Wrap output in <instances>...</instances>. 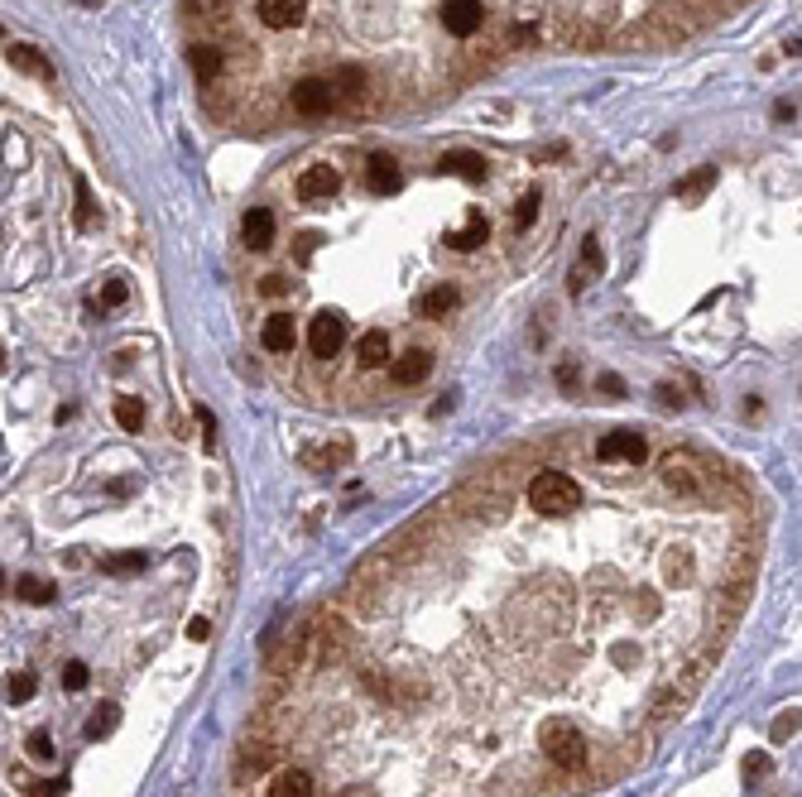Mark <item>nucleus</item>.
<instances>
[{"instance_id": "nucleus-5", "label": "nucleus", "mask_w": 802, "mask_h": 797, "mask_svg": "<svg viewBox=\"0 0 802 797\" xmlns=\"http://www.w3.org/2000/svg\"><path fill=\"white\" fill-rule=\"evenodd\" d=\"M288 106H293V116H303V120H322L336 106V97H332L327 78H298L288 87Z\"/></svg>"}, {"instance_id": "nucleus-34", "label": "nucleus", "mask_w": 802, "mask_h": 797, "mask_svg": "<svg viewBox=\"0 0 802 797\" xmlns=\"http://www.w3.org/2000/svg\"><path fill=\"white\" fill-rule=\"evenodd\" d=\"M596 389H600V394H610V398H620V394H625V380H620V375H600V380H596Z\"/></svg>"}, {"instance_id": "nucleus-36", "label": "nucleus", "mask_w": 802, "mask_h": 797, "mask_svg": "<svg viewBox=\"0 0 802 797\" xmlns=\"http://www.w3.org/2000/svg\"><path fill=\"white\" fill-rule=\"evenodd\" d=\"M712 178H716V168H702V173L692 178V183H683V192H702V188H706V183H712Z\"/></svg>"}, {"instance_id": "nucleus-22", "label": "nucleus", "mask_w": 802, "mask_h": 797, "mask_svg": "<svg viewBox=\"0 0 802 797\" xmlns=\"http://www.w3.org/2000/svg\"><path fill=\"white\" fill-rule=\"evenodd\" d=\"M116 720H120V711L111 707V701H106V707H97V711L87 716L82 735H87V740H101V735H111V730H116Z\"/></svg>"}, {"instance_id": "nucleus-38", "label": "nucleus", "mask_w": 802, "mask_h": 797, "mask_svg": "<svg viewBox=\"0 0 802 797\" xmlns=\"http://www.w3.org/2000/svg\"><path fill=\"white\" fill-rule=\"evenodd\" d=\"M558 385H577V365H558Z\"/></svg>"}, {"instance_id": "nucleus-1", "label": "nucleus", "mask_w": 802, "mask_h": 797, "mask_svg": "<svg viewBox=\"0 0 802 797\" xmlns=\"http://www.w3.org/2000/svg\"><path fill=\"white\" fill-rule=\"evenodd\" d=\"M529 510L533 514H543V519H562V514H577L581 510V481L572 476V471H558V466H543V471H533L529 476Z\"/></svg>"}, {"instance_id": "nucleus-40", "label": "nucleus", "mask_w": 802, "mask_h": 797, "mask_svg": "<svg viewBox=\"0 0 802 797\" xmlns=\"http://www.w3.org/2000/svg\"><path fill=\"white\" fill-rule=\"evenodd\" d=\"M82 5H101V0H82Z\"/></svg>"}, {"instance_id": "nucleus-11", "label": "nucleus", "mask_w": 802, "mask_h": 797, "mask_svg": "<svg viewBox=\"0 0 802 797\" xmlns=\"http://www.w3.org/2000/svg\"><path fill=\"white\" fill-rule=\"evenodd\" d=\"M293 342H298V332H293V317L288 313L265 317V327H259V346L274 351V356H284V351H293Z\"/></svg>"}, {"instance_id": "nucleus-6", "label": "nucleus", "mask_w": 802, "mask_h": 797, "mask_svg": "<svg viewBox=\"0 0 802 797\" xmlns=\"http://www.w3.org/2000/svg\"><path fill=\"white\" fill-rule=\"evenodd\" d=\"M255 20L269 34H293L307 24V0H255Z\"/></svg>"}, {"instance_id": "nucleus-7", "label": "nucleus", "mask_w": 802, "mask_h": 797, "mask_svg": "<svg viewBox=\"0 0 802 797\" xmlns=\"http://www.w3.org/2000/svg\"><path fill=\"white\" fill-rule=\"evenodd\" d=\"M342 342H346V322L336 313H317L307 322V351H313L317 361H332L336 351H342Z\"/></svg>"}, {"instance_id": "nucleus-9", "label": "nucleus", "mask_w": 802, "mask_h": 797, "mask_svg": "<svg viewBox=\"0 0 802 797\" xmlns=\"http://www.w3.org/2000/svg\"><path fill=\"white\" fill-rule=\"evenodd\" d=\"M336 188H342V173H336L332 164H313V168H303V178H298L303 202H322V197H332Z\"/></svg>"}, {"instance_id": "nucleus-41", "label": "nucleus", "mask_w": 802, "mask_h": 797, "mask_svg": "<svg viewBox=\"0 0 802 797\" xmlns=\"http://www.w3.org/2000/svg\"><path fill=\"white\" fill-rule=\"evenodd\" d=\"M0 586H5V577H0Z\"/></svg>"}, {"instance_id": "nucleus-35", "label": "nucleus", "mask_w": 802, "mask_h": 797, "mask_svg": "<svg viewBox=\"0 0 802 797\" xmlns=\"http://www.w3.org/2000/svg\"><path fill=\"white\" fill-rule=\"evenodd\" d=\"M188 634H193L197 643H207V639H212V620H203V615H197V620L188 624Z\"/></svg>"}, {"instance_id": "nucleus-15", "label": "nucleus", "mask_w": 802, "mask_h": 797, "mask_svg": "<svg viewBox=\"0 0 802 797\" xmlns=\"http://www.w3.org/2000/svg\"><path fill=\"white\" fill-rule=\"evenodd\" d=\"M245 240H250L255 250H269V245H274V217H269V207H250V211H245Z\"/></svg>"}, {"instance_id": "nucleus-10", "label": "nucleus", "mask_w": 802, "mask_h": 797, "mask_svg": "<svg viewBox=\"0 0 802 797\" xmlns=\"http://www.w3.org/2000/svg\"><path fill=\"white\" fill-rule=\"evenodd\" d=\"M327 87H332L336 101H361L365 91H370V78H365L361 63H336L332 78H327Z\"/></svg>"}, {"instance_id": "nucleus-24", "label": "nucleus", "mask_w": 802, "mask_h": 797, "mask_svg": "<svg viewBox=\"0 0 802 797\" xmlns=\"http://www.w3.org/2000/svg\"><path fill=\"white\" fill-rule=\"evenodd\" d=\"M106 577H130V572H145V553H120V558H106L101 562Z\"/></svg>"}, {"instance_id": "nucleus-19", "label": "nucleus", "mask_w": 802, "mask_h": 797, "mask_svg": "<svg viewBox=\"0 0 802 797\" xmlns=\"http://www.w3.org/2000/svg\"><path fill=\"white\" fill-rule=\"evenodd\" d=\"M10 63L20 68V72H34V78H43V82L53 78V63H49V58H39V49H24V43H14V49H10Z\"/></svg>"}, {"instance_id": "nucleus-13", "label": "nucleus", "mask_w": 802, "mask_h": 797, "mask_svg": "<svg viewBox=\"0 0 802 797\" xmlns=\"http://www.w3.org/2000/svg\"><path fill=\"white\" fill-rule=\"evenodd\" d=\"M269 797H317V783H313V774H303V769H279L274 783H269Z\"/></svg>"}, {"instance_id": "nucleus-18", "label": "nucleus", "mask_w": 802, "mask_h": 797, "mask_svg": "<svg viewBox=\"0 0 802 797\" xmlns=\"http://www.w3.org/2000/svg\"><path fill=\"white\" fill-rule=\"evenodd\" d=\"M442 173H457V178H471V183H481L486 178V159L481 155H442Z\"/></svg>"}, {"instance_id": "nucleus-30", "label": "nucleus", "mask_w": 802, "mask_h": 797, "mask_svg": "<svg viewBox=\"0 0 802 797\" xmlns=\"http://www.w3.org/2000/svg\"><path fill=\"white\" fill-rule=\"evenodd\" d=\"M29 755H34V759H53V740H49V730H34V735H29Z\"/></svg>"}, {"instance_id": "nucleus-2", "label": "nucleus", "mask_w": 802, "mask_h": 797, "mask_svg": "<svg viewBox=\"0 0 802 797\" xmlns=\"http://www.w3.org/2000/svg\"><path fill=\"white\" fill-rule=\"evenodd\" d=\"M538 745H543V759L552 764V769H562V774H581L586 759H591V745H586L581 730L572 726V720H562V716L543 720Z\"/></svg>"}, {"instance_id": "nucleus-4", "label": "nucleus", "mask_w": 802, "mask_h": 797, "mask_svg": "<svg viewBox=\"0 0 802 797\" xmlns=\"http://www.w3.org/2000/svg\"><path fill=\"white\" fill-rule=\"evenodd\" d=\"M596 456L606 466H644V456H649V437L639 433V427H615V433H600L596 442Z\"/></svg>"}, {"instance_id": "nucleus-27", "label": "nucleus", "mask_w": 802, "mask_h": 797, "mask_svg": "<svg viewBox=\"0 0 802 797\" xmlns=\"http://www.w3.org/2000/svg\"><path fill=\"white\" fill-rule=\"evenodd\" d=\"M77 226H91V188H87V178H77Z\"/></svg>"}, {"instance_id": "nucleus-12", "label": "nucleus", "mask_w": 802, "mask_h": 797, "mask_svg": "<svg viewBox=\"0 0 802 797\" xmlns=\"http://www.w3.org/2000/svg\"><path fill=\"white\" fill-rule=\"evenodd\" d=\"M193 72H197V82L203 87H217V78H222V68H226V53L217 49V43H193Z\"/></svg>"}, {"instance_id": "nucleus-25", "label": "nucleus", "mask_w": 802, "mask_h": 797, "mask_svg": "<svg viewBox=\"0 0 802 797\" xmlns=\"http://www.w3.org/2000/svg\"><path fill=\"white\" fill-rule=\"evenodd\" d=\"M34 687H39L34 672H14V678H10V701H29V697H34Z\"/></svg>"}, {"instance_id": "nucleus-37", "label": "nucleus", "mask_w": 802, "mask_h": 797, "mask_svg": "<svg viewBox=\"0 0 802 797\" xmlns=\"http://www.w3.org/2000/svg\"><path fill=\"white\" fill-rule=\"evenodd\" d=\"M764 769H769L764 755H750V759H745V774H764Z\"/></svg>"}, {"instance_id": "nucleus-26", "label": "nucleus", "mask_w": 802, "mask_h": 797, "mask_svg": "<svg viewBox=\"0 0 802 797\" xmlns=\"http://www.w3.org/2000/svg\"><path fill=\"white\" fill-rule=\"evenodd\" d=\"M87 682H91L87 663H68V668H63V687H68V692H82Z\"/></svg>"}, {"instance_id": "nucleus-23", "label": "nucleus", "mask_w": 802, "mask_h": 797, "mask_svg": "<svg viewBox=\"0 0 802 797\" xmlns=\"http://www.w3.org/2000/svg\"><path fill=\"white\" fill-rule=\"evenodd\" d=\"M116 423L126 427V433H140V423H145V404H140V398H116Z\"/></svg>"}, {"instance_id": "nucleus-31", "label": "nucleus", "mask_w": 802, "mask_h": 797, "mask_svg": "<svg viewBox=\"0 0 802 797\" xmlns=\"http://www.w3.org/2000/svg\"><path fill=\"white\" fill-rule=\"evenodd\" d=\"M581 265H586V269H600V240H596V236L581 240Z\"/></svg>"}, {"instance_id": "nucleus-8", "label": "nucleus", "mask_w": 802, "mask_h": 797, "mask_svg": "<svg viewBox=\"0 0 802 797\" xmlns=\"http://www.w3.org/2000/svg\"><path fill=\"white\" fill-rule=\"evenodd\" d=\"M365 188L380 192V197H394V192H404V173H399V164L390 155H370L365 159Z\"/></svg>"}, {"instance_id": "nucleus-33", "label": "nucleus", "mask_w": 802, "mask_h": 797, "mask_svg": "<svg viewBox=\"0 0 802 797\" xmlns=\"http://www.w3.org/2000/svg\"><path fill=\"white\" fill-rule=\"evenodd\" d=\"M63 792H68V778H43L34 788V797H63Z\"/></svg>"}, {"instance_id": "nucleus-29", "label": "nucleus", "mask_w": 802, "mask_h": 797, "mask_svg": "<svg viewBox=\"0 0 802 797\" xmlns=\"http://www.w3.org/2000/svg\"><path fill=\"white\" fill-rule=\"evenodd\" d=\"M533 217H538V188H529V197L514 207V221H519V226H533Z\"/></svg>"}, {"instance_id": "nucleus-17", "label": "nucleus", "mask_w": 802, "mask_h": 797, "mask_svg": "<svg viewBox=\"0 0 802 797\" xmlns=\"http://www.w3.org/2000/svg\"><path fill=\"white\" fill-rule=\"evenodd\" d=\"M486 236H490V221H486V211H471L467 231L447 236V245H452V250H476V245H486Z\"/></svg>"}, {"instance_id": "nucleus-32", "label": "nucleus", "mask_w": 802, "mask_h": 797, "mask_svg": "<svg viewBox=\"0 0 802 797\" xmlns=\"http://www.w3.org/2000/svg\"><path fill=\"white\" fill-rule=\"evenodd\" d=\"M197 423H203V433H207V447H217V418H212L207 404H197Z\"/></svg>"}, {"instance_id": "nucleus-20", "label": "nucleus", "mask_w": 802, "mask_h": 797, "mask_svg": "<svg viewBox=\"0 0 802 797\" xmlns=\"http://www.w3.org/2000/svg\"><path fill=\"white\" fill-rule=\"evenodd\" d=\"M14 595L29 605H53V581H43V577H20L14 581Z\"/></svg>"}, {"instance_id": "nucleus-16", "label": "nucleus", "mask_w": 802, "mask_h": 797, "mask_svg": "<svg viewBox=\"0 0 802 797\" xmlns=\"http://www.w3.org/2000/svg\"><path fill=\"white\" fill-rule=\"evenodd\" d=\"M356 356H361L365 370H380V365H390V336H384V332H365L361 346H356Z\"/></svg>"}, {"instance_id": "nucleus-39", "label": "nucleus", "mask_w": 802, "mask_h": 797, "mask_svg": "<svg viewBox=\"0 0 802 797\" xmlns=\"http://www.w3.org/2000/svg\"><path fill=\"white\" fill-rule=\"evenodd\" d=\"M259 288H265V294H284V288H288V284L279 279V274H269V279H265V284H259Z\"/></svg>"}, {"instance_id": "nucleus-28", "label": "nucleus", "mask_w": 802, "mask_h": 797, "mask_svg": "<svg viewBox=\"0 0 802 797\" xmlns=\"http://www.w3.org/2000/svg\"><path fill=\"white\" fill-rule=\"evenodd\" d=\"M126 298H130V288L120 284V279H111V284L101 288V308H120V303H126Z\"/></svg>"}, {"instance_id": "nucleus-21", "label": "nucleus", "mask_w": 802, "mask_h": 797, "mask_svg": "<svg viewBox=\"0 0 802 797\" xmlns=\"http://www.w3.org/2000/svg\"><path fill=\"white\" fill-rule=\"evenodd\" d=\"M419 308H423V317H447V313L457 308V288L452 284H438L433 294H423Z\"/></svg>"}, {"instance_id": "nucleus-3", "label": "nucleus", "mask_w": 802, "mask_h": 797, "mask_svg": "<svg viewBox=\"0 0 802 797\" xmlns=\"http://www.w3.org/2000/svg\"><path fill=\"white\" fill-rule=\"evenodd\" d=\"M486 20H490L486 0H438V29L457 43H471L476 34H486Z\"/></svg>"}, {"instance_id": "nucleus-14", "label": "nucleus", "mask_w": 802, "mask_h": 797, "mask_svg": "<svg viewBox=\"0 0 802 797\" xmlns=\"http://www.w3.org/2000/svg\"><path fill=\"white\" fill-rule=\"evenodd\" d=\"M428 370H433V356H428V351H409V356H399V361L390 365L394 385H419Z\"/></svg>"}]
</instances>
